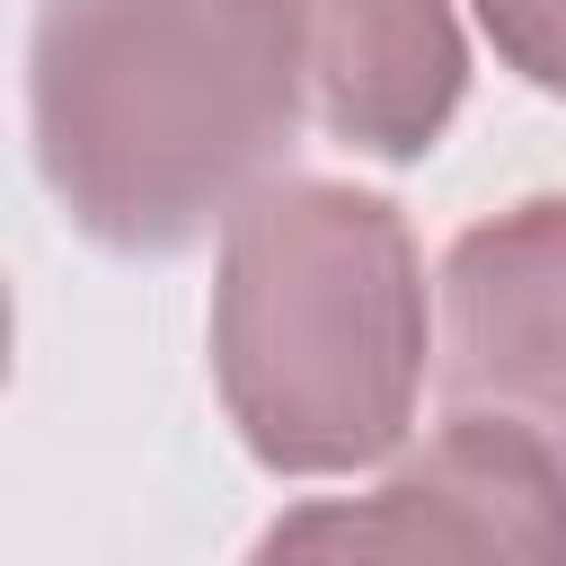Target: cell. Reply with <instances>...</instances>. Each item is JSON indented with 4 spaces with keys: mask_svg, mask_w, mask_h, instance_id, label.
I'll return each mask as SVG.
<instances>
[{
    "mask_svg": "<svg viewBox=\"0 0 566 566\" xmlns=\"http://www.w3.org/2000/svg\"><path fill=\"white\" fill-rule=\"evenodd\" d=\"M27 124L80 239L177 256L283 177L310 80L274 0H35Z\"/></svg>",
    "mask_w": 566,
    "mask_h": 566,
    "instance_id": "cell-1",
    "label": "cell"
},
{
    "mask_svg": "<svg viewBox=\"0 0 566 566\" xmlns=\"http://www.w3.org/2000/svg\"><path fill=\"white\" fill-rule=\"evenodd\" d=\"M424 265L389 195L274 177L221 221L212 389L274 478H345L407 442L424 398Z\"/></svg>",
    "mask_w": 566,
    "mask_h": 566,
    "instance_id": "cell-2",
    "label": "cell"
},
{
    "mask_svg": "<svg viewBox=\"0 0 566 566\" xmlns=\"http://www.w3.org/2000/svg\"><path fill=\"white\" fill-rule=\"evenodd\" d=\"M256 557H566V460L495 416H451L371 495L283 513Z\"/></svg>",
    "mask_w": 566,
    "mask_h": 566,
    "instance_id": "cell-3",
    "label": "cell"
},
{
    "mask_svg": "<svg viewBox=\"0 0 566 566\" xmlns=\"http://www.w3.org/2000/svg\"><path fill=\"white\" fill-rule=\"evenodd\" d=\"M442 416H495L566 460V195H531L442 256Z\"/></svg>",
    "mask_w": 566,
    "mask_h": 566,
    "instance_id": "cell-4",
    "label": "cell"
},
{
    "mask_svg": "<svg viewBox=\"0 0 566 566\" xmlns=\"http://www.w3.org/2000/svg\"><path fill=\"white\" fill-rule=\"evenodd\" d=\"M292 44H301V80H310V115L389 168H416L469 88V44L451 0H274Z\"/></svg>",
    "mask_w": 566,
    "mask_h": 566,
    "instance_id": "cell-5",
    "label": "cell"
},
{
    "mask_svg": "<svg viewBox=\"0 0 566 566\" xmlns=\"http://www.w3.org/2000/svg\"><path fill=\"white\" fill-rule=\"evenodd\" d=\"M469 9H478L486 44L504 53V71L566 97V0H469Z\"/></svg>",
    "mask_w": 566,
    "mask_h": 566,
    "instance_id": "cell-6",
    "label": "cell"
}]
</instances>
